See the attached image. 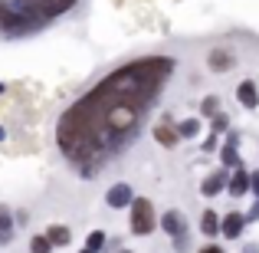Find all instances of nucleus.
Listing matches in <instances>:
<instances>
[{
  "label": "nucleus",
  "mask_w": 259,
  "mask_h": 253,
  "mask_svg": "<svg viewBox=\"0 0 259 253\" xmlns=\"http://www.w3.org/2000/svg\"><path fill=\"white\" fill-rule=\"evenodd\" d=\"M207 63H210V69H213V73H227V69H233V53H227V50H213Z\"/></svg>",
  "instance_id": "obj_10"
},
{
  "label": "nucleus",
  "mask_w": 259,
  "mask_h": 253,
  "mask_svg": "<svg viewBox=\"0 0 259 253\" xmlns=\"http://www.w3.org/2000/svg\"><path fill=\"white\" fill-rule=\"evenodd\" d=\"M108 207H115V210H121V207H132L135 204V191L128 188V184H115L112 191H108Z\"/></svg>",
  "instance_id": "obj_5"
},
{
  "label": "nucleus",
  "mask_w": 259,
  "mask_h": 253,
  "mask_svg": "<svg viewBox=\"0 0 259 253\" xmlns=\"http://www.w3.org/2000/svg\"><path fill=\"white\" fill-rule=\"evenodd\" d=\"M213 148H217V132H213V135H210V138H207V141H203V152H213Z\"/></svg>",
  "instance_id": "obj_24"
},
{
  "label": "nucleus",
  "mask_w": 259,
  "mask_h": 253,
  "mask_svg": "<svg viewBox=\"0 0 259 253\" xmlns=\"http://www.w3.org/2000/svg\"><path fill=\"white\" fill-rule=\"evenodd\" d=\"M154 227H158L154 204L148 201V197H135V204H132V234L145 237V234H151Z\"/></svg>",
  "instance_id": "obj_3"
},
{
  "label": "nucleus",
  "mask_w": 259,
  "mask_h": 253,
  "mask_svg": "<svg viewBox=\"0 0 259 253\" xmlns=\"http://www.w3.org/2000/svg\"><path fill=\"white\" fill-rule=\"evenodd\" d=\"M10 237H13V221H10V214L0 207V243H7Z\"/></svg>",
  "instance_id": "obj_18"
},
{
  "label": "nucleus",
  "mask_w": 259,
  "mask_h": 253,
  "mask_svg": "<svg viewBox=\"0 0 259 253\" xmlns=\"http://www.w3.org/2000/svg\"><path fill=\"white\" fill-rule=\"evenodd\" d=\"M249 191H253V194L259 197V171H256V174H253V188H249Z\"/></svg>",
  "instance_id": "obj_25"
},
{
  "label": "nucleus",
  "mask_w": 259,
  "mask_h": 253,
  "mask_svg": "<svg viewBox=\"0 0 259 253\" xmlns=\"http://www.w3.org/2000/svg\"><path fill=\"white\" fill-rule=\"evenodd\" d=\"M177 132H181V138H194V135L200 132V122L197 119H184V122H177Z\"/></svg>",
  "instance_id": "obj_16"
},
{
  "label": "nucleus",
  "mask_w": 259,
  "mask_h": 253,
  "mask_svg": "<svg viewBox=\"0 0 259 253\" xmlns=\"http://www.w3.org/2000/svg\"><path fill=\"white\" fill-rule=\"evenodd\" d=\"M227 145H240V132H236V128L227 132Z\"/></svg>",
  "instance_id": "obj_23"
},
{
  "label": "nucleus",
  "mask_w": 259,
  "mask_h": 253,
  "mask_svg": "<svg viewBox=\"0 0 259 253\" xmlns=\"http://www.w3.org/2000/svg\"><path fill=\"white\" fill-rule=\"evenodd\" d=\"M200 230H203V234H207V237H217V230H223V224L217 221V214H213V210H203Z\"/></svg>",
  "instance_id": "obj_14"
},
{
  "label": "nucleus",
  "mask_w": 259,
  "mask_h": 253,
  "mask_svg": "<svg viewBox=\"0 0 259 253\" xmlns=\"http://www.w3.org/2000/svg\"><path fill=\"white\" fill-rule=\"evenodd\" d=\"M249 188H253V174H246L243 168H236V174L230 177V194L240 197V194H246Z\"/></svg>",
  "instance_id": "obj_9"
},
{
  "label": "nucleus",
  "mask_w": 259,
  "mask_h": 253,
  "mask_svg": "<svg viewBox=\"0 0 259 253\" xmlns=\"http://www.w3.org/2000/svg\"><path fill=\"white\" fill-rule=\"evenodd\" d=\"M82 253H95V250H89V247H85V250H82Z\"/></svg>",
  "instance_id": "obj_29"
},
{
  "label": "nucleus",
  "mask_w": 259,
  "mask_h": 253,
  "mask_svg": "<svg viewBox=\"0 0 259 253\" xmlns=\"http://www.w3.org/2000/svg\"><path fill=\"white\" fill-rule=\"evenodd\" d=\"M85 247L99 253L102 247H105V234H102V230H92V234H89V240H85Z\"/></svg>",
  "instance_id": "obj_20"
},
{
  "label": "nucleus",
  "mask_w": 259,
  "mask_h": 253,
  "mask_svg": "<svg viewBox=\"0 0 259 253\" xmlns=\"http://www.w3.org/2000/svg\"><path fill=\"white\" fill-rule=\"evenodd\" d=\"M43 20H36L33 13L20 10L13 0H0V30L7 33V37H26V33H36L43 30Z\"/></svg>",
  "instance_id": "obj_2"
},
{
  "label": "nucleus",
  "mask_w": 259,
  "mask_h": 253,
  "mask_svg": "<svg viewBox=\"0 0 259 253\" xmlns=\"http://www.w3.org/2000/svg\"><path fill=\"white\" fill-rule=\"evenodd\" d=\"M200 112L207 115V119H213V115L220 112V99H217V95H207V99L200 102Z\"/></svg>",
  "instance_id": "obj_19"
},
{
  "label": "nucleus",
  "mask_w": 259,
  "mask_h": 253,
  "mask_svg": "<svg viewBox=\"0 0 259 253\" xmlns=\"http://www.w3.org/2000/svg\"><path fill=\"white\" fill-rule=\"evenodd\" d=\"M161 227L167 230L171 237H181V234H190L187 230V217L181 214V210H167L164 217H161Z\"/></svg>",
  "instance_id": "obj_7"
},
{
  "label": "nucleus",
  "mask_w": 259,
  "mask_h": 253,
  "mask_svg": "<svg viewBox=\"0 0 259 253\" xmlns=\"http://www.w3.org/2000/svg\"><path fill=\"white\" fill-rule=\"evenodd\" d=\"M154 138H158V145H164V148H177V141H181V132L171 125L167 119H161L158 125H154Z\"/></svg>",
  "instance_id": "obj_6"
},
{
  "label": "nucleus",
  "mask_w": 259,
  "mask_h": 253,
  "mask_svg": "<svg viewBox=\"0 0 259 253\" xmlns=\"http://www.w3.org/2000/svg\"><path fill=\"white\" fill-rule=\"evenodd\" d=\"M243 227H246V221H243L240 214H227L223 217V234H227L230 240H236V237L243 234Z\"/></svg>",
  "instance_id": "obj_12"
},
{
  "label": "nucleus",
  "mask_w": 259,
  "mask_h": 253,
  "mask_svg": "<svg viewBox=\"0 0 259 253\" xmlns=\"http://www.w3.org/2000/svg\"><path fill=\"white\" fill-rule=\"evenodd\" d=\"M26 4H30L39 17L53 20V17H63L66 10H72V7H76V0H26Z\"/></svg>",
  "instance_id": "obj_4"
},
{
  "label": "nucleus",
  "mask_w": 259,
  "mask_h": 253,
  "mask_svg": "<svg viewBox=\"0 0 259 253\" xmlns=\"http://www.w3.org/2000/svg\"><path fill=\"white\" fill-rule=\"evenodd\" d=\"M227 128H230V119L223 112H217L213 115V132H227Z\"/></svg>",
  "instance_id": "obj_21"
},
{
  "label": "nucleus",
  "mask_w": 259,
  "mask_h": 253,
  "mask_svg": "<svg viewBox=\"0 0 259 253\" xmlns=\"http://www.w3.org/2000/svg\"><path fill=\"white\" fill-rule=\"evenodd\" d=\"M171 73V56H145L108 73L59 119V152L82 174H95L108 158L125 152L128 141L138 135L148 109L161 95Z\"/></svg>",
  "instance_id": "obj_1"
},
{
  "label": "nucleus",
  "mask_w": 259,
  "mask_h": 253,
  "mask_svg": "<svg viewBox=\"0 0 259 253\" xmlns=\"http://www.w3.org/2000/svg\"><path fill=\"white\" fill-rule=\"evenodd\" d=\"M249 221H259V201L253 204V210H249Z\"/></svg>",
  "instance_id": "obj_26"
},
{
  "label": "nucleus",
  "mask_w": 259,
  "mask_h": 253,
  "mask_svg": "<svg viewBox=\"0 0 259 253\" xmlns=\"http://www.w3.org/2000/svg\"><path fill=\"white\" fill-rule=\"evenodd\" d=\"M236 99L243 102L246 109H256L259 105V92H256V83H240V89H236Z\"/></svg>",
  "instance_id": "obj_11"
},
{
  "label": "nucleus",
  "mask_w": 259,
  "mask_h": 253,
  "mask_svg": "<svg viewBox=\"0 0 259 253\" xmlns=\"http://www.w3.org/2000/svg\"><path fill=\"white\" fill-rule=\"evenodd\" d=\"M46 237H50L56 247H66V243L72 240V234H69V227H59V224H53L50 230H46Z\"/></svg>",
  "instance_id": "obj_13"
},
{
  "label": "nucleus",
  "mask_w": 259,
  "mask_h": 253,
  "mask_svg": "<svg viewBox=\"0 0 259 253\" xmlns=\"http://www.w3.org/2000/svg\"><path fill=\"white\" fill-rule=\"evenodd\" d=\"M223 184H230L227 171H213V174H207V177H203L200 194H203V197H213V194H220V191H223Z\"/></svg>",
  "instance_id": "obj_8"
},
{
  "label": "nucleus",
  "mask_w": 259,
  "mask_h": 253,
  "mask_svg": "<svg viewBox=\"0 0 259 253\" xmlns=\"http://www.w3.org/2000/svg\"><path fill=\"white\" fill-rule=\"evenodd\" d=\"M187 247H190V234H181V237H174V250H177V253H184Z\"/></svg>",
  "instance_id": "obj_22"
},
{
  "label": "nucleus",
  "mask_w": 259,
  "mask_h": 253,
  "mask_svg": "<svg viewBox=\"0 0 259 253\" xmlns=\"http://www.w3.org/2000/svg\"><path fill=\"white\" fill-rule=\"evenodd\" d=\"M220 158H223V165H227V168H243V161H240V155H236V145H227V148H223V152H220Z\"/></svg>",
  "instance_id": "obj_15"
},
{
  "label": "nucleus",
  "mask_w": 259,
  "mask_h": 253,
  "mask_svg": "<svg viewBox=\"0 0 259 253\" xmlns=\"http://www.w3.org/2000/svg\"><path fill=\"white\" fill-rule=\"evenodd\" d=\"M243 253H259V243H246V247H243Z\"/></svg>",
  "instance_id": "obj_27"
},
{
  "label": "nucleus",
  "mask_w": 259,
  "mask_h": 253,
  "mask_svg": "<svg viewBox=\"0 0 259 253\" xmlns=\"http://www.w3.org/2000/svg\"><path fill=\"white\" fill-rule=\"evenodd\" d=\"M200 253H223V250H220V247H203Z\"/></svg>",
  "instance_id": "obj_28"
},
{
  "label": "nucleus",
  "mask_w": 259,
  "mask_h": 253,
  "mask_svg": "<svg viewBox=\"0 0 259 253\" xmlns=\"http://www.w3.org/2000/svg\"><path fill=\"white\" fill-rule=\"evenodd\" d=\"M53 247H56V243H53L46 234H39V237H33V240H30V250L33 253H53Z\"/></svg>",
  "instance_id": "obj_17"
}]
</instances>
